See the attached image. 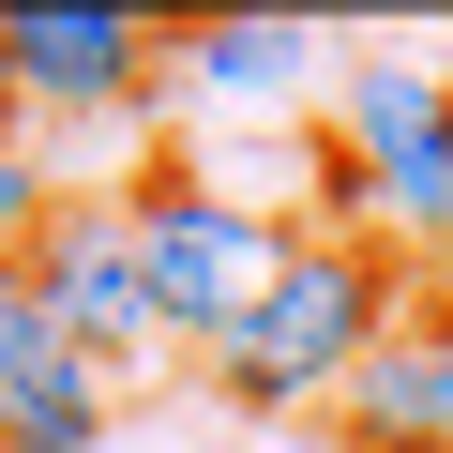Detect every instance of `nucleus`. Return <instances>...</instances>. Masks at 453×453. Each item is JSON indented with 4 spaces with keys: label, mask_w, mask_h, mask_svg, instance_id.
I'll return each instance as SVG.
<instances>
[{
    "label": "nucleus",
    "mask_w": 453,
    "mask_h": 453,
    "mask_svg": "<svg viewBox=\"0 0 453 453\" xmlns=\"http://www.w3.org/2000/svg\"><path fill=\"white\" fill-rule=\"evenodd\" d=\"M408 318V257L393 242H288V273H273V303L226 333L196 378L226 393V408H348V378H363V348Z\"/></svg>",
    "instance_id": "nucleus-1"
},
{
    "label": "nucleus",
    "mask_w": 453,
    "mask_h": 453,
    "mask_svg": "<svg viewBox=\"0 0 453 453\" xmlns=\"http://www.w3.org/2000/svg\"><path fill=\"white\" fill-rule=\"evenodd\" d=\"M16 273L46 288V318L106 363V378H136V363H166V333H151V273H136V226H121V196H46V226L16 242Z\"/></svg>",
    "instance_id": "nucleus-4"
},
{
    "label": "nucleus",
    "mask_w": 453,
    "mask_h": 453,
    "mask_svg": "<svg viewBox=\"0 0 453 453\" xmlns=\"http://www.w3.org/2000/svg\"><path fill=\"white\" fill-rule=\"evenodd\" d=\"M0 61H16V106H151L166 91V16L136 0H16L0 16Z\"/></svg>",
    "instance_id": "nucleus-5"
},
{
    "label": "nucleus",
    "mask_w": 453,
    "mask_h": 453,
    "mask_svg": "<svg viewBox=\"0 0 453 453\" xmlns=\"http://www.w3.org/2000/svg\"><path fill=\"white\" fill-rule=\"evenodd\" d=\"M121 226H136V273H151V333L181 363H211L226 333H242L273 303L288 242H303L288 211H257L242 181H211V166H136L121 181Z\"/></svg>",
    "instance_id": "nucleus-2"
},
{
    "label": "nucleus",
    "mask_w": 453,
    "mask_h": 453,
    "mask_svg": "<svg viewBox=\"0 0 453 453\" xmlns=\"http://www.w3.org/2000/svg\"><path fill=\"white\" fill-rule=\"evenodd\" d=\"M0 121H16V61H0Z\"/></svg>",
    "instance_id": "nucleus-10"
},
{
    "label": "nucleus",
    "mask_w": 453,
    "mask_h": 453,
    "mask_svg": "<svg viewBox=\"0 0 453 453\" xmlns=\"http://www.w3.org/2000/svg\"><path fill=\"white\" fill-rule=\"evenodd\" d=\"M348 453H453V288H408V318L348 378Z\"/></svg>",
    "instance_id": "nucleus-7"
},
{
    "label": "nucleus",
    "mask_w": 453,
    "mask_h": 453,
    "mask_svg": "<svg viewBox=\"0 0 453 453\" xmlns=\"http://www.w3.org/2000/svg\"><path fill=\"white\" fill-rule=\"evenodd\" d=\"M121 423V378L46 318V288L0 257V453H106Z\"/></svg>",
    "instance_id": "nucleus-6"
},
{
    "label": "nucleus",
    "mask_w": 453,
    "mask_h": 453,
    "mask_svg": "<svg viewBox=\"0 0 453 453\" xmlns=\"http://www.w3.org/2000/svg\"><path fill=\"white\" fill-rule=\"evenodd\" d=\"M31 226H46V181H31V151H0V257H16Z\"/></svg>",
    "instance_id": "nucleus-9"
},
{
    "label": "nucleus",
    "mask_w": 453,
    "mask_h": 453,
    "mask_svg": "<svg viewBox=\"0 0 453 453\" xmlns=\"http://www.w3.org/2000/svg\"><path fill=\"white\" fill-rule=\"evenodd\" d=\"M303 61H318L303 16H181V31H166V76H196L211 106H273Z\"/></svg>",
    "instance_id": "nucleus-8"
},
{
    "label": "nucleus",
    "mask_w": 453,
    "mask_h": 453,
    "mask_svg": "<svg viewBox=\"0 0 453 453\" xmlns=\"http://www.w3.org/2000/svg\"><path fill=\"white\" fill-rule=\"evenodd\" d=\"M333 136H348V166L378 196V242L438 257L453 242V61H348Z\"/></svg>",
    "instance_id": "nucleus-3"
}]
</instances>
